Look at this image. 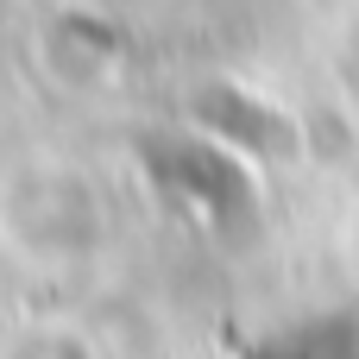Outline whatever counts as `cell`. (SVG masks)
Listing matches in <instances>:
<instances>
[{"instance_id": "1", "label": "cell", "mask_w": 359, "mask_h": 359, "mask_svg": "<svg viewBox=\"0 0 359 359\" xmlns=\"http://www.w3.org/2000/svg\"><path fill=\"white\" fill-rule=\"evenodd\" d=\"M145 170L170 202H183L208 221L246 208V170H240L233 145H221V139H183V133L145 139Z\"/></svg>"}, {"instance_id": "2", "label": "cell", "mask_w": 359, "mask_h": 359, "mask_svg": "<svg viewBox=\"0 0 359 359\" xmlns=\"http://www.w3.org/2000/svg\"><path fill=\"white\" fill-rule=\"evenodd\" d=\"M259 359H359L353 334L341 322H316V328H297V334H278Z\"/></svg>"}]
</instances>
